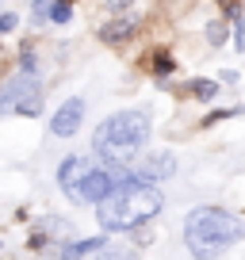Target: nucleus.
I'll list each match as a JSON object with an SVG mask.
<instances>
[{
    "mask_svg": "<svg viewBox=\"0 0 245 260\" xmlns=\"http://www.w3.org/2000/svg\"><path fill=\"white\" fill-rule=\"evenodd\" d=\"M184 237L199 256H211L222 245H234L245 237V222L237 214L222 211V207H196V211L184 218Z\"/></svg>",
    "mask_w": 245,
    "mask_h": 260,
    "instance_id": "7ed1b4c3",
    "label": "nucleus"
},
{
    "mask_svg": "<svg viewBox=\"0 0 245 260\" xmlns=\"http://www.w3.org/2000/svg\"><path fill=\"white\" fill-rule=\"evenodd\" d=\"M16 23H19V19H16V16H12V12H8V16H0V35H8V31H12V27H16Z\"/></svg>",
    "mask_w": 245,
    "mask_h": 260,
    "instance_id": "dca6fc26",
    "label": "nucleus"
},
{
    "mask_svg": "<svg viewBox=\"0 0 245 260\" xmlns=\"http://www.w3.org/2000/svg\"><path fill=\"white\" fill-rule=\"evenodd\" d=\"M134 27H138V19L122 16V19H115V23L100 27V39H104L107 46H119V42H127V39H131V35H134Z\"/></svg>",
    "mask_w": 245,
    "mask_h": 260,
    "instance_id": "0eeeda50",
    "label": "nucleus"
},
{
    "mask_svg": "<svg viewBox=\"0 0 245 260\" xmlns=\"http://www.w3.org/2000/svg\"><path fill=\"white\" fill-rule=\"evenodd\" d=\"M149 138V119L142 111H119L111 119H104L92 134V146H96V157L107 165V169H127L134 157L142 153Z\"/></svg>",
    "mask_w": 245,
    "mask_h": 260,
    "instance_id": "f03ea898",
    "label": "nucleus"
},
{
    "mask_svg": "<svg viewBox=\"0 0 245 260\" xmlns=\"http://www.w3.org/2000/svg\"><path fill=\"white\" fill-rule=\"evenodd\" d=\"M188 92H192V96H199V100H215L219 84H215V81H203V77H199V81H192V84H188Z\"/></svg>",
    "mask_w": 245,
    "mask_h": 260,
    "instance_id": "9d476101",
    "label": "nucleus"
},
{
    "mask_svg": "<svg viewBox=\"0 0 245 260\" xmlns=\"http://www.w3.org/2000/svg\"><path fill=\"white\" fill-rule=\"evenodd\" d=\"M234 19H237V23H234V27H237V31H234V42H237V50L245 54V23H241V16H234Z\"/></svg>",
    "mask_w": 245,
    "mask_h": 260,
    "instance_id": "4468645a",
    "label": "nucleus"
},
{
    "mask_svg": "<svg viewBox=\"0 0 245 260\" xmlns=\"http://www.w3.org/2000/svg\"><path fill=\"white\" fill-rule=\"evenodd\" d=\"M165 199L154 184L146 180H119L111 191L96 203V218L104 230H134L142 222H149L154 214H161Z\"/></svg>",
    "mask_w": 245,
    "mask_h": 260,
    "instance_id": "f257e3e1",
    "label": "nucleus"
},
{
    "mask_svg": "<svg viewBox=\"0 0 245 260\" xmlns=\"http://www.w3.org/2000/svg\"><path fill=\"white\" fill-rule=\"evenodd\" d=\"M88 165H92L88 157H69V161L57 169V184H62V191H66L73 203H77V191H81V180H84V172H88Z\"/></svg>",
    "mask_w": 245,
    "mask_h": 260,
    "instance_id": "423d86ee",
    "label": "nucleus"
},
{
    "mask_svg": "<svg viewBox=\"0 0 245 260\" xmlns=\"http://www.w3.org/2000/svg\"><path fill=\"white\" fill-rule=\"evenodd\" d=\"M176 172V157L172 153H149L138 169H131L134 180H146V184H157V180H169Z\"/></svg>",
    "mask_w": 245,
    "mask_h": 260,
    "instance_id": "39448f33",
    "label": "nucleus"
},
{
    "mask_svg": "<svg viewBox=\"0 0 245 260\" xmlns=\"http://www.w3.org/2000/svg\"><path fill=\"white\" fill-rule=\"evenodd\" d=\"M19 65L35 73V50H31V46H23V57H19Z\"/></svg>",
    "mask_w": 245,
    "mask_h": 260,
    "instance_id": "2eb2a0df",
    "label": "nucleus"
},
{
    "mask_svg": "<svg viewBox=\"0 0 245 260\" xmlns=\"http://www.w3.org/2000/svg\"><path fill=\"white\" fill-rule=\"evenodd\" d=\"M219 4H222L226 12H230V16H237V0H219Z\"/></svg>",
    "mask_w": 245,
    "mask_h": 260,
    "instance_id": "a211bd4d",
    "label": "nucleus"
},
{
    "mask_svg": "<svg viewBox=\"0 0 245 260\" xmlns=\"http://www.w3.org/2000/svg\"><path fill=\"white\" fill-rule=\"evenodd\" d=\"M81 119H84V100L73 96V100H66V104L50 115V130H54L57 138H69V134L81 130Z\"/></svg>",
    "mask_w": 245,
    "mask_h": 260,
    "instance_id": "20e7f679",
    "label": "nucleus"
},
{
    "mask_svg": "<svg viewBox=\"0 0 245 260\" xmlns=\"http://www.w3.org/2000/svg\"><path fill=\"white\" fill-rule=\"evenodd\" d=\"M146 69H154V73H172V57L169 54H165V50H154V57H149V61H146Z\"/></svg>",
    "mask_w": 245,
    "mask_h": 260,
    "instance_id": "1a4fd4ad",
    "label": "nucleus"
},
{
    "mask_svg": "<svg viewBox=\"0 0 245 260\" xmlns=\"http://www.w3.org/2000/svg\"><path fill=\"white\" fill-rule=\"evenodd\" d=\"M207 42H215V46L226 42V23H211V27H207Z\"/></svg>",
    "mask_w": 245,
    "mask_h": 260,
    "instance_id": "ddd939ff",
    "label": "nucleus"
},
{
    "mask_svg": "<svg viewBox=\"0 0 245 260\" xmlns=\"http://www.w3.org/2000/svg\"><path fill=\"white\" fill-rule=\"evenodd\" d=\"M46 4H50V0H35V8H39V12H42V8H46Z\"/></svg>",
    "mask_w": 245,
    "mask_h": 260,
    "instance_id": "6ab92c4d",
    "label": "nucleus"
},
{
    "mask_svg": "<svg viewBox=\"0 0 245 260\" xmlns=\"http://www.w3.org/2000/svg\"><path fill=\"white\" fill-rule=\"evenodd\" d=\"M100 237H92V241H73V245H62V252H77V256H84V252H96L100 249Z\"/></svg>",
    "mask_w": 245,
    "mask_h": 260,
    "instance_id": "9b49d317",
    "label": "nucleus"
},
{
    "mask_svg": "<svg viewBox=\"0 0 245 260\" xmlns=\"http://www.w3.org/2000/svg\"><path fill=\"white\" fill-rule=\"evenodd\" d=\"M127 4H131V0H107V8H111V12H122Z\"/></svg>",
    "mask_w": 245,
    "mask_h": 260,
    "instance_id": "f3484780",
    "label": "nucleus"
},
{
    "mask_svg": "<svg viewBox=\"0 0 245 260\" xmlns=\"http://www.w3.org/2000/svg\"><path fill=\"white\" fill-rule=\"evenodd\" d=\"M69 16H73V12H69V0H57L54 8H50V19H54V23H69Z\"/></svg>",
    "mask_w": 245,
    "mask_h": 260,
    "instance_id": "f8f14e48",
    "label": "nucleus"
},
{
    "mask_svg": "<svg viewBox=\"0 0 245 260\" xmlns=\"http://www.w3.org/2000/svg\"><path fill=\"white\" fill-rule=\"evenodd\" d=\"M39 107H42V92H39V84H23L19 88V96H16V115H39Z\"/></svg>",
    "mask_w": 245,
    "mask_h": 260,
    "instance_id": "6e6552de",
    "label": "nucleus"
}]
</instances>
